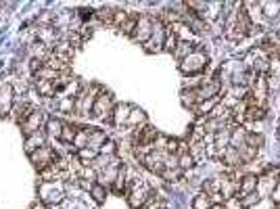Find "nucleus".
Here are the masks:
<instances>
[{
	"mask_svg": "<svg viewBox=\"0 0 280 209\" xmlns=\"http://www.w3.org/2000/svg\"><path fill=\"white\" fill-rule=\"evenodd\" d=\"M100 155L98 149H92V147H86V149H80L78 151V161L82 166H92V161Z\"/></svg>",
	"mask_w": 280,
	"mask_h": 209,
	"instance_id": "6ab92c4d",
	"label": "nucleus"
},
{
	"mask_svg": "<svg viewBox=\"0 0 280 209\" xmlns=\"http://www.w3.org/2000/svg\"><path fill=\"white\" fill-rule=\"evenodd\" d=\"M30 159H32V164H34V168L36 170H40V172H44L46 168H50L55 161H57V155H55V151L50 149V147H40L38 151H34L32 155H30Z\"/></svg>",
	"mask_w": 280,
	"mask_h": 209,
	"instance_id": "0eeeda50",
	"label": "nucleus"
},
{
	"mask_svg": "<svg viewBox=\"0 0 280 209\" xmlns=\"http://www.w3.org/2000/svg\"><path fill=\"white\" fill-rule=\"evenodd\" d=\"M57 109H59V111H63V113H73V109H75V99H69V97H59Z\"/></svg>",
	"mask_w": 280,
	"mask_h": 209,
	"instance_id": "4c0bfd02",
	"label": "nucleus"
},
{
	"mask_svg": "<svg viewBox=\"0 0 280 209\" xmlns=\"http://www.w3.org/2000/svg\"><path fill=\"white\" fill-rule=\"evenodd\" d=\"M128 15H130V13H125V11H115V15H113V28H121L123 26V21L128 19Z\"/></svg>",
	"mask_w": 280,
	"mask_h": 209,
	"instance_id": "a18cd8bd",
	"label": "nucleus"
},
{
	"mask_svg": "<svg viewBox=\"0 0 280 209\" xmlns=\"http://www.w3.org/2000/svg\"><path fill=\"white\" fill-rule=\"evenodd\" d=\"M207 63H209V57L201 49H197L192 55H188L184 61H180V72L186 74V76H195V74L203 72Z\"/></svg>",
	"mask_w": 280,
	"mask_h": 209,
	"instance_id": "7ed1b4c3",
	"label": "nucleus"
},
{
	"mask_svg": "<svg viewBox=\"0 0 280 209\" xmlns=\"http://www.w3.org/2000/svg\"><path fill=\"white\" fill-rule=\"evenodd\" d=\"M105 143H107V134H105L103 130H94V128H90V143H88V147L100 151V147H103Z\"/></svg>",
	"mask_w": 280,
	"mask_h": 209,
	"instance_id": "bb28decb",
	"label": "nucleus"
},
{
	"mask_svg": "<svg viewBox=\"0 0 280 209\" xmlns=\"http://www.w3.org/2000/svg\"><path fill=\"white\" fill-rule=\"evenodd\" d=\"M209 209H226V207H224V203H213Z\"/></svg>",
	"mask_w": 280,
	"mask_h": 209,
	"instance_id": "8fccbe9b",
	"label": "nucleus"
},
{
	"mask_svg": "<svg viewBox=\"0 0 280 209\" xmlns=\"http://www.w3.org/2000/svg\"><path fill=\"white\" fill-rule=\"evenodd\" d=\"M274 209H280V203H278V205H276V207H274Z\"/></svg>",
	"mask_w": 280,
	"mask_h": 209,
	"instance_id": "3c124183",
	"label": "nucleus"
},
{
	"mask_svg": "<svg viewBox=\"0 0 280 209\" xmlns=\"http://www.w3.org/2000/svg\"><path fill=\"white\" fill-rule=\"evenodd\" d=\"M278 132H280V128H278Z\"/></svg>",
	"mask_w": 280,
	"mask_h": 209,
	"instance_id": "864d4df0",
	"label": "nucleus"
},
{
	"mask_svg": "<svg viewBox=\"0 0 280 209\" xmlns=\"http://www.w3.org/2000/svg\"><path fill=\"white\" fill-rule=\"evenodd\" d=\"M153 17L150 15H138V23H136V32H134V40L136 42H142L146 44L150 40V36H153Z\"/></svg>",
	"mask_w": 280,
	"mask_h": 209,
	"instance_id": "6e6552de",
	"label": "nucleus"
},
{
	"mask_svg": "<svg viewBox=\"0 0 280 209\" xmlns=\"http://www.w3.org/2000/svg\"><path fill=\"white\" fill-rule=\"evenodd\" d=\"M245 145H249V147H253V149L260 151V147H264V136H262V134H255V132H249Z\"/></svg>",
	"mask_w": 280,
	"mask_h": 209,
	"instance_id": "ea45409f",
	"label": "nucleus"
},
{
	"mask_svg": "<svg viewBox=\"0 0 280 209\" xmlns=\"http://www.w3.org/2000/svg\"><path fill=\"white\" fill-rule=\"evenodd\" d=\"M44 141H46V134L44 132H36V134H32V136H28L26 138V153L28 155H32L34 151H38L40 147H44Z\"/></svg>",
	"mask_w": 280,
	"mask_h": 209,
	"instance_id": "f3484780",
	"label": "nucleus"
},
{
	"mask_svg": "<svg viewBox=\"0 0 280 209\" xmlns=\"http://www.w3.org/2000/svg\"><path fill=\"white\" fill-rule=\"evenodd\" d=\"M13 105V88L9 84L0 86V118H7Z\"/></svg>",
	"mask_w": 280,
	"mask_h": 209,
	"instance_id": "4468645a",
	"label": "nucleus"
},
{
	"mask_svg": "<svg viewBox=\"0 0 280 209\" xmlns=\"http://www.w3.org/2000/svg\"><path fill=\"white\" fill-rule=\"evenodd\" d=\"M38 92H40V97H46V99H50V97H55V95H57V86H55V82H46V80H42V82H38Z\"/></svg>",
	"mask_w": 280,
	"mask_h": 209,
	"instance_id": "473e14b6",
	"label": "nucleus"
},
{
	"mask_svg": "<svg viewBox=\"0 0 280 209\" xmlns=\"http://www.w3.org/2000/svg\"><path fill=\"white\" fill-rule=\"evenodd\" d=\"M243 11L247 13L249 21L253 23V28H255V23H257V26H264V23H266L264 13H262V3H245Z\"/></svg>",
	"mask_w": 280,
	"mask_h": 209,
	"instance_id": "ddd939ff",
	"label": "nucleus"
},
{
	"mask_svg": "<svg viewBox=\"0 0 280 209\" xmlns=\"http://www.w3.org/2000/svg\"><path fill=\"white\" fill-rule=\"evenodd\" d=\"M165 36H167V26H165L161 19H155V21H153V36H150V40L144 44L146 51H148V53H159V51H163Z\"/></svg>",
	"mask_w": 280,
	"mask_h": 209,
	"instance_id": "39448f33",
	"label": "nucleus"
},
{
	"mask_svg": "<svg viewBox=\"0 0 280 209\" xmlns=\"http://www.w3.org/2000/svg\"><path fill=\"white\" fill-rule=\"evenodd\" d=\"M130 111H132L130 105H117V107H113V113H111L113 124H115V126H123V124H128V118H130Z\"/></svg>",
	"mask_w": 280,
	"mask_h": 209,
	"instance_id": "a211bd4d",
	"label": "nucleus"
},
{
	"mask_svg": "<svg viewBox=\"0 0 280 209\" xmlns=\"http://www.w3.org/2000/svg\"><path fill=\"white\" fill-rule=\"evenodd\" d=\"M136 23H138V15L130 13V15H128V19L123 21V26L119 28V32L125 34V36H134V32H136Z\"/></svg>",
	"mask_w": 280,
	"mask_h": 209,
	"instance_id": "c85d7f7f",
	"label": "nucleus"
},
{
	"mask_svg": "<svg viewBox=\"0 0 280 209\" xmlns=\"http://www.w3.org/2000/svg\"><path fill=\"white\" fill-rule=\"evenodd\" d=\"M161 176L167 178V180H178V178L182 176V170H180V168H176V170H163Z\"/></svg>",
	"mask_w": 280,
	"mask_h": 209,
	"instance_id": "de8ad7c7",
	"label": "nucleus"
},
{
	"mask_svg": "<svg viewBox=\"0 0 280 209\" xmlns=\"http://www.w3.org/2000/svg\"><path fill=\"white\" fill-rule=\"evenodd\" d=\"M224 207H226V209H243V205H241V199H236V197H232V199H226V201H224Z\"/></svg>",
	"mask_w": 280,
	"mask_h": 209,
	"instance_id": "09e8293b",
	"label": "nucleus"
},
{
	"mask_svg": "<svg viewBox=\"0 0 280 209\" xmlns=\"http://www.w3.org/2000/svg\"><path fill=\"white\" fill-rule=\"evenodd\" d=\"M63 124L61 120H57V118H50V120H46V130H48V134L50 136H57V138H61V132H63Z\"/></svg>",
	"mask_w": 280,
	"mask_h": 209,
	"instance_id": "f704fd0d",
	"label": "nucleus"
},
{
	"mask_svg": "<svg viewBox=\"0 0 280 209\" xmlns=\"http://www.w3.org/2000/svg\"><path fill=\"white\" fill-rule=\"evenodd\" d=\"M211 205H213V201H211V197L205 195V193H199V195L195 197V201H192V209H209Z\"/></svg>",
	"mask_w": 280,
	"mask_h": 209,
	"instance_id": "c9c22d12",
	"label": "nucleus"
},
{
	"mask_svg": "<svg viewBox=\"0 0 280 209\" xmlns=\"http://www.w3.org/2000/svg\"><path fill=\"white\" fill-rule=\"evenodd\" d=\"M90 193H92V197H94L98 203H103V201H105V197H107V189L103 187V184H92Z\"/></svg>",
	"mask_w": 280,
	"mask_h": 209,
	"instance_id": "79ce46f5",
	"label": "nucleus"
},
{
	"mask_svg": "<svg viewBox=\"0 0 280 209\" xmlns=\"http://www.w3.org/2000/svg\"><path fill=\"white\" fill-rule=\"evenodd\" d=\"M278 38H280V30H278Z\"/></svg>",
	"mask_w": 280,
	"mask_h": 209,
	"instance_id": "603ef678",
	"label": "nucleus"
},
{
	"mask_svg": "<svg viewBox=\"0 0 280 209\" xmlns=\"http://www.w3.org/2000/svg\"><path fill=\"white\" fill-rule=\"evenodd\" d=\"M42 126H44V113H42L40 109H36V111L30 115V118H28L23 124H21V128H23L26 136H32V134L40 132Z\"/></svg>",
	"mask_w": 280,
	"mask_h": 209,
	"instance_id": "9d476101",
	"label": "nucleus"
},
{
	"mask_svg": "<svg viewBox=\"0 0 280 209\" xmlns=\"http://www.w3.org/2000/svg\"><path fill=\"white\" fill-rule=\"evenodd\" d=\"M266 118L264 107H247L245 111V122H262Z\"/></svg>",
	"mask_w": 280,
	"mask_h": 209,
	"instance_id": "cd10ccee",
	"label": "nucleus"
},
{
	"mask_svg": "<svg viewBox=\"0 0 280 209\" xmlns=\"http://www.w3.org/2000/svg\"><path fill=\"white\" fill-rule=\"evenodd\" d=\"M197 49H195V44H192L190 40H180V44H178V49L174 51V57L178 59V61H184L188 55H192Z\"/></svg>",
	"mask_w": 280,
	"mask_h": 209,
	"instance_id": "4be33fe9",
	"label": "nucleus"
},
{
	"mask_svg": "<svg viewBox=\"0 0 280 209\" xmlns=\"http://www.w3.org/2000/svg\"><path fill=\"white\" fill-rule=\"evenodd\" d=\"M78 130H80V128H75L73 124H65V126H63V132H61L59 141H63L65 145H73L75 136H78Z\"/></svg>",
	"mask_w": 280,
	"mask_h": 209,
	"instance_id": "a878e982",
	"label": "nucleus"
},
{
	"mask_svg": "<svg viewBox=\"0 0 280 209\" xmlns=\"http://www.w3.org/2000/svg\"><path fill=\"white\" fill-rule=\"evenodd\" d=\"M144 124H146V115H144V111L132 107L130 118H128V124H125V126H130V128H142Z\"/></svg>",
	"mask_w": 280,
	"mask_h": 209,
	"instance_id": "5701e85b",
	"label": "nucleus"
},
{
	"mask_svg": "<svg viewBox=\"0 0 280 209\" xmlns=\"http://www.w3.org/2000/svg\"><path fill=\"white\" fill-rule=\"evenodd\" d=\"M38 38H40V44L44 46H57V30L55 28H40L38 32Z\"/></svg>",
	"mask_w": 280,
	"mask_h": 209,
	"instance_id": "412c9836",
	"label": "nucleus"
},
{
	"mask_svg": "<svg viewBox=\"0 0 280 209\" xmlns=\"http://www.w3.org/2000/svg\"><path fill=\"white\" fill-rule=\"evenodd\" d=\"M257 184H260V180H257L255 174H245L241 178V187H239V195H236V199H243L251 193H257Z\"/></svg>",
	"mask_w": 280,
	"mask_h": 209,
	"instance_id": "f8f14e48",
	"label": "nucleus"
},
{
	"mask_svg": "<svg viewBox=\"0 0 280 209\" xmlns=\"http://www.w3.org/2000/svg\"><path fill=\"white\" fill-rule=\"evenodd\" d=\"M157 138H159V134H157V130L153 126H144V128H136L134 130L132 143H134V149H136V147H142V145H153Z\"/></svg>",
	"mask_w": 280,
	"mask_h": 209,
	"instance_id": "1a4fd4ad",
	"label": "nucleus"
},
{
	"mask_svg": "<svg viewBox=\"0 0 280 209\" xmlns=\"http://www.w3.org/2000/svg\"><path fill=\"white\" fill-rule=\"evenodd\" d=\"M178 166H180V170H182V172L195 166V159H192L190 151H186V153H180V155H178Z\"/></svg>",
	"mask_w": 280,
	"mask_h": 209,
	"instance_id": "58836bf2",
	"label": "nucleus"
},
{
	"mask_svg": "<svg viewBox=\"0 0 280 209\" xmlns=\"http://www.w3.org/2000/svg\"><path fill=\"white\" fill-rule=\"evenodd\" d=\"M96 92L98 88H92V90H82L80 95L75 97V113L86 118V115L92 113V107H94V101H96Z\"/></svg>",
	"mask_w": 280,
	"mask_h": 209,
	"instance_id": "423d86ee",
	"label": "nucleus"
},
{
	"mask_svg": "<svg viewBox=\"0 0 280 209\" xmlns=\"http://www.w3.org/2000/svg\"><path fill=\"white\" fill-rule=\"evenodd\" d=\"M113 15H115L113 9H100V11L96 13V17H98L103 23H107V26H113Z\"/></svg>",
	"mask_w": 280,
	"mask_h": 209,
	"instance_id": "a19ab883",
	"label": "nucleus"
},
{
	"mask_svg": "<svg viewBox=\"0 0 280 209\" xmlns=\"http://www.w3.org/2000/svg\"><path fill=\"white\" fill-rule=\"evenodd\" d=\"M38 195H40V201L44 205H59L65 197L63 193V187L57 182H42L38 187Z\"/></svg>",
	"mask_w": 280,
	"mask_h": 209,
	"instance_id": "20e7f679",
	"label": "nucleus"
},
{
	"mask_svg": "<svg viewBox=\"0 0 280 209\" xmlns=\"http://www.w3.org/2000/svg\"><path fill=\"white\" fill-rule=\"evenodd\" d=\"M153 195L155 193L150 189V184L142 178H134L130 184H128V203H130L132 209H142Z\"/></svg>",
	"mask_w": 280,
	"mask_h": 209,
	"instance_id": "f257e3e1",
	"label": "nucleus"
},
{
	"mask_svg": "<svg viewBox=\"0 0 280 209\" xmlns=\"http://www.w3.org/2000/svg\"><path fill=\"white\" fill-rule=\"evenodd\" d=\"M188 151H190V155H192V159H195V161H201V159L207 157V151H205V143H203V141H190Z\"/></svg>",
	"mask_w": 280,
	"mask_h": 209,
	"instance_id": "b1692460",
	"label": "nucleus"
},
{
	"mask_svg": "<svg viewBox=\"0 0 280 209\" xmlns=\"http://www.w3.org/2000/svg\"><path fill=\"white\" fill-rule=\"evenodd\" d=\"M220 161H224L228 170H236V168H241V166H243V161H241V155H239V151H236V149H232V147H228V149L222 153Z\"/></svg>",
	"mask_w": 280,
	"mask_h": 209,
	"instance_id": "dca6fc26",
	"label": "nucleus"
},
{
	"mask_svg": "<svg viewBox=\"0 0 280 209\" xmlns=\"http://www.w3.org/2000/svg\"><path fill=\"white\" fill-rule=\"evenodd\" d=\"M255 203H260V195H257V193H251V195H247V197L241 199V205H243V207H251V205H255Z\"/></svg>",
	"mask_w": 280,
	"mask_h": 209,
	"instance_id": "49530a36",
	"label": "nucleus"
},
{
	"mask_svg": "<svg viewBox=\"0 0 280 209\" xmlns=\"http://www.w3.org/2000/svg\"><path fill=\"white\" fill-rule=\"evenodd\" d=\"M123 187H125V168L119 170V174H117V178H115V182H113V191H115V193H121Z\"/></svg>",
	"mask_w": 280,
	"mask_h": 209,
	"instance_id": "37998d69",
	"label": "nucleus"
},
{
	"mask_svg": "<svg viewBox=\"0 0 280 209\" xmlns=\"http://www.w3.org/2000/svg\"><path fill=\"white\" fill-rule=\"evenodd\" d=\"M262 13L268 21L276 19L280 15V3H262Z\"/></svg>",
	"mask_w": 280,
	"mask_h": 209,
	"instance_id": "c756f323",
	"label": "nucleus"
},
{
	"mask_svg": "<svg viewBox=\"0 0 280 209\" xmlns=\"http://www.w3.org/2000/svg\"><path fill=\"white\" fill-rule=\"evenodd\" d=\"M73 46L67 42V40H61V42H57V49H55V57L59 59V61H63V63H67L69 65V61L73 59Z\"/></svg>",
	"mask_w": 280,
	"mask_h": 209,
	"instance_id": "2eb2a0df",
	"label": "nucleus"
},
{
	"mask_svg": "<svg viewBox=\"0 0 280 209\" xmlns=\"http://www.w3.org/2000/svg\"><path fill=\"white\" fill-rule=\"evenodd\" d=\"M111 113H113V97L109 95V92H100V95L96 97V101H94V107H92L90 115L94 120H103V122L113 124Z\"/></svg>",
	"mask_w": 280,
	"mask_h": 209,
	"instance_id": "f03ea898",
	"label": "nucleus"
},
{
	"mask_svg": "<svg viewBox=\"0 0 280 209\" xmlns=\"http://www.w3.org/2000/svg\"><path fill=\"white\" fill-rule=\"evenodd\" d=\"M236 151H239V155H241L243 166H245V164H253L255 157H257V149H253V147H249V145H243L241 149H236Z\"/></svg>",
	"mask_w": 280,
	"mask_h": 209,
	"instance_id": "7c9ffc66",
	"label": "nucleus"
},
{
	"mask_svg": "<svg viewBox=\"0 0 280 209\" xmlns=\"http://www.w3.org/2000/svg\"><path fill=\"white\" fill-rule=\"evenodd\" d=\"M88 143H90V128H80V130H78V136H75V141H73L75 151L86 149V147H88Z\"/></svg>",
	"mask_w": 280,
	"mask_h": 209,
	"instance_id": "393cba45",
	"label": "nucleus"
},
{
	"mask_svg": "<svg viewBox=\"0 0 280 209\" xmlns=\"http://www.w3.org/2000/svg\"><path fill=\"white\" fill-rule=\"evenodd\" d=\"M36 111V107L34 105H30V103H23V105H17L15 107V113H13V118L17 120V124L21 126V124H23L28 118H30V115Z\"/></svg>",
	"mask_w": 280,
	"mask_h": 209,
	"instance_id": "aec40b11",
	"label": "nucleus"
},
{
	"mask_svg": "<svg viewBox=\"0 0 280 209\" xmlns=\"http://www.w3.org/2000/svg\"><path fill=\"white\" fill-rule=\"evenodd\" d=\"M253 99L257 103V107H264L266 109V99H268V80L264 76H257L255 84H253Z\"/></svg>",
	"mask_w": 280,
	"mask_h": 209,
	"instance_id": "9b49d317",
	"label": "nucleus"
},
{
	"mask_svg": "<svg viewBox=\"0 0 280 209\" xmlns=\"http://www.w3.org/2000/svg\"><path fill=\"white\" fill-rule=\"evenodd\" d=\"M115 153H117V149H115V143H111V141H107L103 147H100V155H109V157H115Z\"/></svg>",
	"mask_w": 280,
	"mask_h": 209,
	"instance_id": "c03bdc74",
	"label": "nucleus"
},
{
	"mask_svg": "<svg viewBox=\"0 0 280 209\" xmlns=\"http://www.w3.org/2000/svg\"><path fill=\"white\" fill-rule=\"evenodd\" d=\"M178 44H180V38L171 32V30H167V36H165V42H163V51H167V53H171L174 55V51L178 49Z\"/></svg>",
	"mask_w": 280,
	"mask_h": 209,
	"instance_id": "72a5a7b5",
	"label": "nucleus"
},
{
	"mask_svg": "<svg viewBox=\"0 0 280 209\" xmlns=\"http://www.w3.org/2000/svg\"><path fill=\"white\" fill-rule=\"evenodd\" d=\"M182 103L188 107H197L199 105V97H197V88H192V90H182Z\"/></svg>",
	"mask_w": 280,
	"mask_h": 209,
	"instance_id": "e433bc0d",
	"label": "nucleus"
},
{
	"mask_svg": "<svg viewBox=\"0 0 280 209\" xmlns=\"http://www.w3.org/2000/svg\"><path fill=\"white\" fill-rule=\"evenodd\" d=\"M220 105V99L218 97H213V99H207V101H201L195 109H197V113H201V115H207V113H211L215 107Z\"/></svg>",
	"mask_w": 280,
	"mask_h": 209,
	"instance_id": "2f4dec72",
	"label": "nucleus"
}]
</instances>
